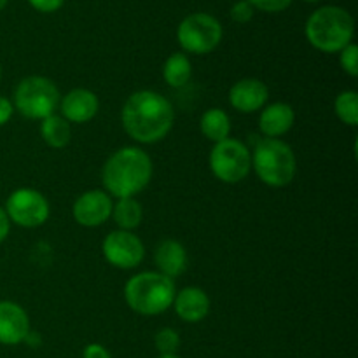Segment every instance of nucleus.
Wrapping results in <instances>:
<instances>
[{
    "instance_id": "nucleus-8",
    "label": "nucleus",
    "mask_w": 358,
    "mask_h": 358,
    "mask_svg": "<svg viewBox=\"0 0 358 358\" xmlns=\"http://www.w3.org/2000/svg\"><path fill=\"white\" fill-rule=\"evenodd\" d=\"M222 24L208 13H192L180 21L177 41L189 55H208L222 42Z\"/></svg>"
},
{
    "instance_id": "nucleus-10",
    "label": "nucleus",
    "mask_w": 358,
    "mask_h": 358,
    "mask_svg": "<svg viewBox=\"0 0 358 358\" xmlns=\"http://www.w3.org/2000/svg\"><path fill=\"white\" fill-rule=\"evenodd\" d=\"M101 254L112 268L129 271L138 268L145 259V245L133 231L115 229L101 241Z\"/></svg>"
},
{
    "instance_id": "nucleus-17",
    "label": "nucleus",
    "mask_w": 358,
    "mask_h": 358,
    "mask_svg": "<svg viewBox=\"0 0 358 358\" xmlns=\"http://www.w3.org/2000/svg\"><path fill=\"white\" fill-rule=\"evenodd\" d=\"M154 262L161 275L173 280L185 273L189 266V255L180 241L168 238L161 241L154 250Z\"/></svg>"
},
{
    "instance_id": "nucleus-5",
    "label": "nucleus",
    "mask_w": 358,
    "mask_h": 358,
    "mask_svg": "<svg viewBox=\"0 0 358 358\" xmlns=\"http://www.w3.org/2000/svg\"><path fill=\"white\" fill-rule=\"evenodd\" d=\"M252 154V170L259 180L273 189L287 187L297 173V157L292 147L282 138H262L255 143Z\"/></svg>"
},
{
    "instance_id": "nucleus-21",
    "label": "nucleus",
    "mask_w": 358,
    "mask_h": 358,
    "mask_svg": "<svg viewBox=\"0 0 358 358\" xmlns=\"http://www.w3.org/2000/svg\"><path fill=\"white\" fill-rule=\"evenodd\" d=\"M192 77V63L185 52H173L163 65V79L170 87H184Z\"/></svg>"
},
{
    "instance_id": "nucleus-7",
    "label": "nucleus",
    "mask_w": 358,
    "mask_h": 358,
    "mask_svg": "<svg viewBox=\"0 0 358 358\" xmlns=\"http://www.w3.org/2000/svg\"><path fill=\"white\" fill-rule=\"evenodd\" d=\"M213 177L222 184H240L252 171V154L247 143L238 138H226L213 143L208 157Z\"/></svg>"
},
{
    "instance_id": "nucleus-16",
    "label": "nucleus",
    "mask_w": 358,
    "mask_h": 358,
    "mask_svg": "<svg viewBox=\"0 0 358 358\" xmlns=\"http://www.w3.org/2000/svg\"><path fill=\"white\" fill-rule=\"evenodd\" d=\"M296 124V112L290 103L275 101L266 105L259 115V129L266 138H280Z\"/></svg>"
},
{
    "instance_id": "nucleus-2",
    "label": "nucleus",
    "mask_w": 358,
    "mask_h": 358,
    "mask_svg": "<svg viewBox=\"0 0 358 358\" xmlns=\"http://www.w3.org/2000/svg\"><path fill=\"white\" fill-rule=\"evenodd\" d=\"M154 164L149 154L136 145L115 150L101 168L103 191L110 198H135L152 180Z\"/></svg>"
},
{
    "instance_id": "nucleus-22",
    "label": "nucleus",
    "mask_w": 358,
    "mask_h": 358,
    "mask_svg": "<svg viewBox=\"0 0 358 358\" xmlns=\"http://www.w3.org/2000/svg\"><path fill=\"white\" fill-rule=\"evenodd\" d=\"M334 112L339 121L346 126H358V93L355 90H345L336 96Z\"/></svg>"
},
{
    "instance_id": "nucleus-12",
    "label": "nucleus",
    "mask_w": 358,
    "mask_h": 358,
    "mask_svg": "<svg viewBox=\"0 0 358 358\" xmlns=\"http://www.w3.org/2000/svg\"><path fill=\"white\" fill-rule=\"evenodd\" d=\"M229 105L240 114H254L262 110L269 100V87L264 80L245 77L234 83L229 90Z\"/></svg>"
},
{
    "instance_id": "nucleus-1",
    "label": "nucleus",
    "mask_w": 358,
    "mask_h": 358,
    "mask_svg": "<svg viewBox=\"0 0 358 358\" xmlns=\"http://www.w3.org/2000/svg\"><path fill=\"white\" fill-rule=\"evenodd\" d=\"M126 135L142 145H154L166 138L175 124V108L166 96L152 90H140L126 98L121 108Z\"/></svg>"
},
{
    "instance_id": "nucleus-11",
    "label": "nucleus",
    "mask_w": 358,
    "mask_h": 358,
    "mask_svg": "<svg viewBox=\"0 0 358 358\" xmlns=\"http://www.w3.org/2000/svg\"><path fill=\"white\" fill-rule=\"evenodd\" d=\"M112 206L114 201L103 189H90L73 201L72 217L79 226L93 229L103 226L110 219Z\"/></svg>"
},
{
    "instance_id": "nucleus-30",
    "label": "nucleus",
    "mask_w": 358,
    "mask_h": 358,
    "mask_svg": "<svg viewBox=\"0 0 358 358\" xmlns=\"http://www.w3.org/2000/svg\"><path fill=\"white\" fill-rule=\"evenodd\" d=\"M9 233H10V220L9 217H7L6 210L0 206V243H3V241L7 240Z\"/></svg>"
},
{
    "instance_id": "nucleus-24",
    "label": "nucleus",
    "mask_w": 358,
    "mask_h": 358,
    "mask_svg": "<svg viewBox=\"0 0 358 358\" xmlns=\"http://www.w3.org/2000/svg\"><path fill=\"white\" fill-rule=\"evenodd\" d=\"M339 65L343 72L348 73L350 77H358V48L357 44H348L345 49L339 51Z\"/></svg>"
},
{
    "instance_id": "nucleus-3",
    "label": "nucleus",
    "mask_w": 358,
    "mask_h": 358,
    "mask_svg": "<svg viewBox=\"0 0 358 358\" xmlns=\"http://www.w3.org/2000/svg\"><path fill=\"white\" fill-rule=\"evenodd\" d=\"M304 34L317 51L334 55L353 42L355 21L343 7L325 6L308 17Z\"/></svg>"
},
{
    "instance_id": "nucleus-27",
    "label": "nucleus",
    "mask_w": 358,
    "mask_h": 358,
    "mask_svg": "<svg viewBox=\"0 0 358 358\" xmlns=\"http://www.w3.org/2000/svg\"><path fill=\"white\" fill-rule=\"evenodd\" d=\"M31 7L38 13H56L58 9H62V6L65 3V0H28Z\"/></svg>"
},
{
    "instance_id": "nucleus-4",
    "label": "nucleus",
    "mask_w": 358,
    "mask_h": 358,
    "mask_svg": "<svg viewBox=\"0 0 358 358\" xmlns=\"http://www.w3.org/2000/svg\"><path fill=\"white\" fill-rule=\"evenodd\" d=\"M177 294L175 282L159 271H142L133 275L124 285L128 308L142 317H157L171 308Z\"/></svg>"
},
{
    "instance_id": "nucleus-31",
    "label": "nucleus",
    "mask_w": 358,
    "mask_h": 358,
    "mask_svg": "<svg viewBox=\"0 0 358 358\" xmlns=\"http://www.w3.org/2000/svg\"><path fill=\"white\" fill-rule=\"evenodd\" d=\"M157 358H180L178 355H159Z\"/></svg>"
},
{
    "instance_id": "nucleus-15",
    "label": "nucleus",
    "mask_w": 358,
    "mask_h": 358,
    "mask_svg": "<svg viewBox=\"0 0 358 358\" xmlns=\"http://www.w3.org/2000/svg\"><path fill=\"white\" fill-rule=\"evenodd\" d=\"M171 308L185 324H199L208 317L212 301L201 287H185L175 294Z\"/></svg>"
},
{
    "instance_id": "nucleus-14",
    "label": "nucleus",
    "mask_w": 358,
    "mask_h": 358,
    "mask_svg": "<svg viewBox=\"0 0 358 358\" xmlns=\"http://www.w3.org/2000/svg\"><path fill=\"white\" fill-rule=\"evenodd\" d=\"M30 334V317L21 304L0 301V345L16 346Z\"/></svg>"
},
{
    "instance_id": "nucleus-18",
    "label": "nucleus",
    "mask_w": 358,
    "mask_h": 358,
    "mask_svg": "<svg viewBox=\"0 0 358 358\" xmlns=\"http://www.w3.org/2000/svg\"><path fill=\"white\" fill-rule=\"evenodd\" d=\"M231 117L222 108L212 107L205 110L199 117V131L206 140L219 143L231 136Z\"/></svg>"
},
{
    "instance_id": "nucleus-25",
    "label": "nucleus",
    "mask_w": 358,
    "mask_h": 358,
    "mask_svg": "<svg viewBox=\"0 0 358 358\" xmlns=\"http://www.w3.org/2000/svg\"><path fill=\"white\" fill-rule=\"evenodd\" d=\"M254 9H261L264 13H282L290 7L292 0H247Z\"/></svg>"
},
{
    "instance_id": "nucleus-23",
    "label": "nucleus",
    "mask_w": 358,
    "mask_h": 358,
    "mask_svg": "<svg viewBox=\"0 0 358 358\" xmlns=\"http://www.w3.org/2000/svg\"><path fill=\"white\" fill-rule=\"evenodd\" d=\"M154 345H156L159 355H177L178 348H180V336L175 329L163 327L156 332Z\"/></svg>"
},
{
    "instance_id": "nucleus-19",
    "label": "nucleus",
    "mask_w": 358,
    "mask_h": 358,
    "mask_svg": "<svg viewBox=\"0 0 358 358\" xmlns=\"http://www.w3.org/2000/svg\"><path fill=\"white\" fill-rule=\"evenodd\" d=\"M41 136L51 149H65L72 140V126L59 114H52L41 121Z\"/></svg>"
},
{
    "instance_id": "nucleus-33",
    "label": "nucleus",
    "mask_w": 358,
    "mask_h": 358,
    "mask_svg": "<svg viewBox=\"0 0 358 358\" xmlns=\"http://www.w3.org/2000/svg\"><path fill=\"white\" fill-rule=\"evenodd\" d=\"M304 2H318V0H304Z\"/></svg>"
},
{
    "instance_id": "nucleus-26",
    "label": "nucleus",
    "mask_w": 358,
    "mask_h": 358,
    "mask_svg": "<svg viewBox=\"0 0 358 358\" xmlns=\"http://www.w3.org/2000/svg\"><path fill=\"white\" fill-rule=\"evenodd\" d=\"M231 17L236 23H248L254 17V7L247 2V0H240L231 7Z\"/></svg>"
},
{
    "instance_id": "nucleus-28",
    "label": "nucleus",
    "mask_w": 358,
    "mask_h": 358,
    "mask_svg": "<svg viewBox=\"0 0 358 358\" xmlns=\"http://www.w3.org/2000/svg\"><path fill=\"white\" fill-rule=\"evenodd\" d=\"M83 358H112V355L103 345H100V343H90V345L84 348Z\"/></svg>"
},
{
    "instance_id": "nucleus-9",
    "label": "nucleus",
    "mask_w": 358,
    "mask_h": 358,
    "mask_svg": "<svg viewBox=\"0 0 358 358\" xmlns=\"http://www.w3.org/2000/svg\"><path fill=\"white\" fill-rule=\"evenodd\" d=\"M3 210L10 224H16L24 229L44 226L51 215V205L48 198L34 187H20L10 192Z\"/></svg>"
},
{
    "instance_id": "nucleus-32",
    "label": "nucleus",
    "mask_w": 358,
    "mask_h": 358,
    "mask_svg": "<svg viewBox=\"0 0 358 358\" xmlns=\"http://www.w3.org/2000/svg\"><path fill=\"white\" fill-rule=\"evenodd\" d=\"M6 6H7V0H0V10H2Z\"/></svg>"
},
{
    "instance_id": "nucleus-34",
    "label": "nucleus",
    "mask_w": 358,
    "mask_h": 358,
    "mask_svg": "<svg viewBox=\"0 0 358 358\" xmlns=\"http://www.w3.org/2000/svg\"><path fill=\"white\" fill-rule=\"evenodd\" d=\"M0 80H2V66H0Z\"/></svg>"
},
{
    "instance_id": "nucleus-6",
    "label": "nucleus",
    "mask_w": 358,
    "mask_h": 358,
    "mask_svg": "<svg viewBox=\"0 0 358 358\" xmlns=\"http://www.w3.org/2000/svg\"><path fill=\"white\" fill-rule=\"evenodd\" d=\"M58 86L44 76H28L17 83L13 94L14 112L31 121H42L56 114L59 107Z\"/></svg>"
},
{
    "instance_id": "nucleus-13",
    "label": "nucleus",
    "mask_w": 358,
    "mask_h": 358,
    "mask_svg": "<svg viewBox=\"0 0 358 358\" xmlns=\"http://www.w3.org/2000/svg\"><path fill=\"white\" fill-rule=\"evenodd\" d=\"M59 115L70 122V124H86L96 117L100 110V100L96 93L86 87H76L69 91L59 100Z\"/></svg>"
},
{
    "instance_id": "nucleus-20",
    "label": "nucleus",
    "mask_w": 358,
    "mask_h": 358,
    "mask_svg": "<svg viewBox=\"0 0 358 358\" xmlns=\"http://www.w3.org/2000/svg\"><path fill=\"white\" fill-rule=\"evenodd\" d=\"M112 219L117 229L135 231L143 220V206L136 198H121L112 206Z\"/></svg>"
},
{
    "instance_id": "nucleus-29",
    "label": "nucleus",
    "mask_w": 358,
    "mask_h": 358,
    "mask_svg": "<svg viewBox=\"0 0 358 358\" xmlns=\"http://www.w3.org/2000/svg\"><path fill=\"white\" fill-rule=\"evenodd\" d=\"M13 115H14L13 101H10L7 96H2V94H0V128L6 126L7 122L13 119Z\"/></svg>"
}]
</instances>
